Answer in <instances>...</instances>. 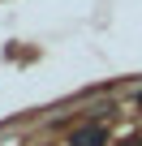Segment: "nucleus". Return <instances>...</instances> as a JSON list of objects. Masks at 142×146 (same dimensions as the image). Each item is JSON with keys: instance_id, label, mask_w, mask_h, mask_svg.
<instances>
[{"instance_id": "f257e3e1", "label": "nucleus", "mask_w": 142, "mask_h": 146, "mask_svg": "<svg viewBox=\"0 0 142 146\" xmlns=\"http://www.w3.org/2000/svg\"><path fill=\"white\" fill-rule=\"evenodd\" d=\"M69 146H108V129L103 125H82V129H73Z\"/></svg>"}, {"instance_id": "f03ea898", "label": "nucleus", "mask_w": 142, "mask_h": 146, "mask_svg": "<svg viewBox=\"0 0 142 146\" xmlns=\"http://www.w3.org/2000/svg\"><path fill=\"white\" fill-rule=\"evenodd\" d=\"M138 103H142V95H138Z\"/></svg>"}]
</instances>
